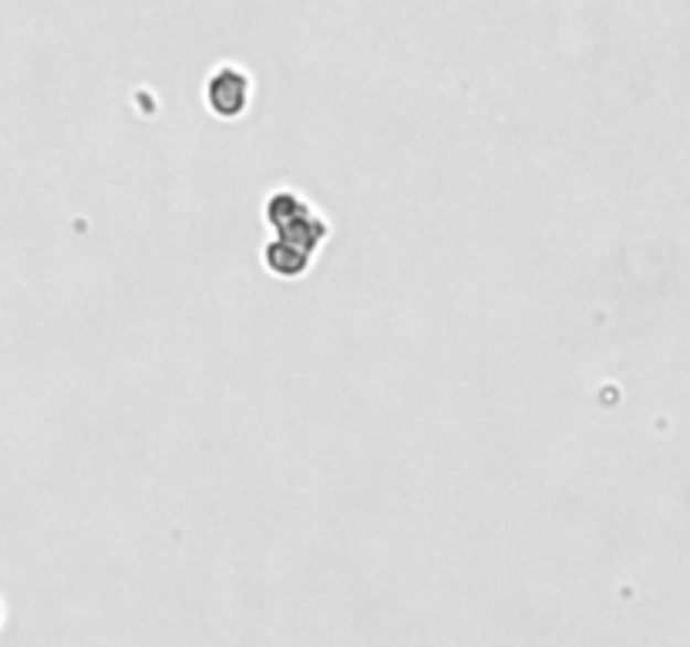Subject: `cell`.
Returning a JSON list of instances; mask_svg holds the SVG:
<instances>
[{"label": "cell", "instance_id": "1", "mask_svg": "<svg viewBox=\"0 0 690 647\" xmlns=\"http://www.w3.org/2000/svg\"><path fill=\"white\" fill-rule=\"evenodd\" d=\"M205 102L223 118L243 115L250 102V78L240 68H220L213 72L210 85H205Z\"/></svg>", "mask_w": 690, "mask_h": 647}]
</instances>
